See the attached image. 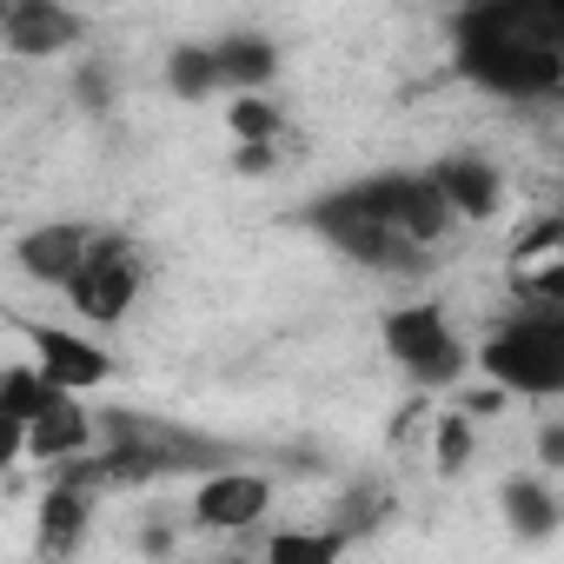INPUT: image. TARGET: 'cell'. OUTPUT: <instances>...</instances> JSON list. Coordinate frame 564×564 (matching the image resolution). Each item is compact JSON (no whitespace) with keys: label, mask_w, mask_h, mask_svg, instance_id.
I'll return each instance as SVG.
<instances>
[{"label":"cell","mask_w":564,"mask_h":564,"mask_svg":"<svg viewBox=\"0 0 564 564\" xmlns=\"http://www.w3.org/2000/svg\"><path fill=\"white\" fill-rule=\"evenodd\" d=\"M458 74L478 80L498 100H551L564 87L557 14L551 8H524V0L465 8L458 14Z\"/></svg>","instance_id":"obj_1"},{"label":"cell","mask_w":564,"mask_h":564,"mask_svg":"<svg viewBox=\"0 0 564 564\" xmlns=\"http://www.w3.org/2000/svg\"><path fill=\"white\" fill-rule=\"evenodd\" d=\"M478 366H485L491 392H518V399L564 392V313L557 306H524L518 319H505L478 346Z\"/></svg>","instance_id":"obj_2"},{"label":"cell","mask_w":564,"mask_h":564,"mask_svg":"<svg viewBox=\"0 0 564 564\" xmlns=\"http://www.w3.org/2000/svg\"><path fill=\"white\" fill-rule=\"evenodd\" d=\"M147 286V252L127 239V232H100L94 252L80 259V272L67 279V306L87 319V326H120L133 313Z\"/></svg>","instance_id":"obj_3"},{"label":"cell","mask_w":564,"mask_h":564,"mask_svg":"<svg viewBox=\"0 0 564 564\" xmlns=\"http://www.w3.org/2000/svg\"><path fill=\"white\" fill-rule=\"evenodd\" d=\"M306 226H313V232H326L346 259H359V265H372V272H419V259H425L412 239H399L386 219H372V213L359 206V193H352V186L319 193V199L306 206Z\"/></svg>","instance_id":"obj_4"},{"label":"cell","mask_w":564,"mask_h":564,"mask_svg":"<svg viewBox=\"0 0 564 564\" xmlns=\"http://www.w3.org/2000/svg\"><path fill=\"white\" fill-rule=\"evenodd\" d=\"M379 339H386V352H392L419 386H458L465 366H471L465 339L445 326L438 306H392L386 326H379Z\"/></svg>","instance_id":"obj_5"},{"label":"cell","mask_w":564,"mask_h":564,"mask_svg":"<svg viewBox=\"0 0 564 564\" xmlns=\"http://www.w3.org/2000/svg\"><path fill=\"white\" fill-rule=\"evenodd\" d=\"M352 193H359V206H366L372 219H386V226H392L399 239H412L419 252L438 246L445 226H452V213H445L432 173H379V180H359Z\"/></svg>","instance_id":"obj_6"},{"label":"cell","mask_w":564,"mask_h":564,"mask_svg":"<svg viewBox=\"0 0 564 564\" xmlns=\"http://www.w3.org/2000/svg\"><path fill=\"white\" fill-rule=\"evenodd\" d=\"M21 333L34 339V372H41L54 392L80 399V392L107 386L113 359H107V346H94L87 333H67V326H34V319H21Z\"/></svg>","instance_id":"obj_7"},{"label":"cell","mask_w":564,"mask_h":564,"mask_svg":"<svg viewBox=\"0 0 564 564\" xmlns=\"http://www.w3.org/2000/svg\"><path fill=\"white\" fill-rule=\"evenodd\" d=\"M265 505H272V478L226 465V471H206V478H199V491H193V524H206V531H246V524L265 518Z\"/></svg>","instance_id":"obj_8"},{"label":"cell","mask_w":564,"mask_h":564,"mask_svg":"<svg viewBox=\"0 0 564 564\" xmlns=\"http://www.w3.org/2000/svg\"><path fill=\"white\" fill-rule=\"evenodd\" d=\"M94 226L87 219H54V226H34L21 246H14V265L34 279V286H61L67 293V279L80 272V259L94 252Z\"/></svg>","instance_id":"obj_9"},{"label":"cell","mask_w":564,"mask_h":564,"mask_svg":"<svg viewBox=\"0 0 564 564\" xmlns=\"http://www.w3.org/2000/svg\"><path fill=\"white\" fill-rule=\"evenodd\" d=\"M432 186H438V199H445L452 219H491L498 199H505V173H498L491 160H478V153L438 160V166H432Z\"/></svg>","instance_id":"obj_10"},{"label":"cell","mask_w":564,"mask_h":564,"mask_svg":"<svg viewBox=\"0 0 564 564\" xmlns=\"http://www.w3.org/2000/svg\"><path fill=\"white\" fill-rule=\"evenodd\" d=\"M0 34H8L14 54H34L41 61V54H67L87 34V21L67 14V8H54V0H14L8 21H0Z\"/></svg>","instance_id":"obj_11"},{"label":"cell","mask_w":564,"mask_h":564,"mask_svg":"<svg viewBox=\"0 0 564 564\" xmlns=\"http://www.w3.org/2000/svg\"><path fill=\"white\" fill-rule=\"evenodd\" d=\"M28 452H34L41 465H74V458H87V452H94V419H87V405L61 392V399L28 425Z\"/></svg>","instance_id":"obj_12"},{"label":"cell","mask_w":564,"mask_h":564,"mask_svg":"<svg viewBox=\"0 0 564 564\" xmlns=\"http://www.w3.org/2000/svg\"><path fill=\"white\" fill-rule=\"evenodd\" d=\"M87 518H94V491L47 485V498H41V518H34V531H41V551H47V557H67V551L87 538Z\"/></svg>","instance_id":"obj_13"},{"label":"cell","mask_w":564,"mask_h":564,"mask_svg":"<svg viewBox=\"0 0 564 564\" xmlns=\"http://www.w3.org/2000/svg\"><path fill=\"white\" fill-rule=\"evenodd\" d=\"M213 67H219V87L252 94V87H265V80L279 74V47L259 41V34H232V41L213 47Z\"/></svg>","instance_id":"obj_14"},{"label":"cell","mask_w":564,"mask_h":564,"mask_svg":"<svg viewBox=\"0 0 564 564\" xmlns=\"http://www.w3.org/2000/svg\"><path fill=\"white\" fill-rule=\"evenodd\" d=\"M505 518L518 538H551L557 531V491L544 478H511L505 485Z\"/></svg>","instance_id":"obj_15"},{"label":"cell","mask_w":564,"mask_h":564,"mask_svg":"<svg viewBox=\"0 0 564 564\" xmlns=\"http://www.w3.org/2000/svg\"><path fill=\"white\" fill-rule=\"evenodd\" d=\"M54 399H61V392H54L34 366H0V412H8L21 432H28V425H34Z\"/></svg>","instance_id":"obj_16"},{"label":"cell","mask_w":564,"mask_h":564,"mask_svg":"<svg viewBox=\"0 0 564 564\" xmlns=\"http://www.w3.org/2000/svg\"><path fill=\"white\" fill-rule=\"evenodd\" d=\"M346 544H352L346 531H272L265 564H339Z\"/></svg>","instance_id":"obj_17"},{"label":"cell","mask_w":564,"mask_h":564,"mask_svg":"<svg viewBox=\"0 0 564 564\" xmlns=\"http://www.w3.org/2000/svg\"><path fill=\"white\" fill-rule=\"evenodd\" d=\"M166 87L180 100H206L219 87V67H213V47H173L166 54Z\"/></svg>","instance_id":"obj_18"},{"label":"cell","mask_w":564,"mask_h":564,"mask_svg":"<svg viewBox=\"0 0 564 564\" xmlns=\"http://www.w3.org/2000/svg\"><path fill=\"white\" fill-rule=\"evenodd\" d=\"M226 127H232V140H239V147H272V140H279V107H272V100H259V94H232Z\"/></svg>","instance_id":"obj_19"},{"label":"cell","mask_w":564,"mask_h":564,"mask_svg":"<svg viewBox=\"0 0 564 564\" xmlns=\"http://www.w3.org/2000/svg\"><path fill=\"white\" fill-rule=\"evenodd\" d=\"M471 452H478L471 419H465V412H445V419H438V438H432V465H438V478H458V471L471 465Z\"/></svg>","instance_id":"obj_20"},{"label":"cell","mask_w":564,"mask_h":564,"mask_svg":"<svg viewBox=\"0 0 564 564\" xmlns=\"http://www.w3.org/2000/svg\"><path fill=\"white\" fill-rule=\"evenodd\" d=\"M557 259H564V219H538L511 246V265H557Z\"/></svg>","instance_id":"obj_21"},{"label":"cell","mask_w":564,"mask_h":564,"mask_svg":"<svg viewBox=\"0 0 564 564\" xmlns=\"http://www.w3.org/2000/svg\"><path fill=\"white\" fill-rule=\"evenodd\" d=\"M14 458H28V432H21L8 412H0V471H8Z\"/></svg>","instance_id":"obj_22"},{"label":"cell","mask_w":564,"mask_h":564,"mask_svg":"<svg viewBox=\"0 0 564 564\" xmlns=\"http://www.w3.org/2000/svg\"><path fill=\"white\" fill-rule=\"evenodd\" d=\"M232 166L239 173H272V147H232Z\"/></svg>","instance_id":"obj_23"},{"label":"cell","mask_w":564,"mask_h":564,"mask_svg":"<svg viewBox=\"0 0 564 564\" xmlns=\"http://www.w3.org/2000/svg\"><path fill=\"white\" fill-rule=\"evenodd\" d=\"M538 452H544V471H557V465H564V432L544 425V432H538Z\"/></svg>","instance_id":"obj_24"}]
</instances>
